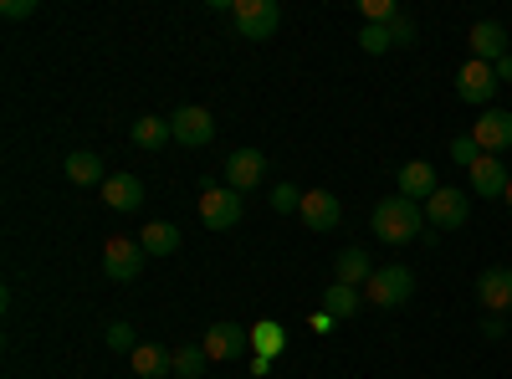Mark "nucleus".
<instances>
[{
  "label": "nucleus",
  "instance_id": "f257e3e1",
  "mask_svg": "<svg viewBox=\"0 0 512 379\" xmlns=\"http://www.w3.org/2000/svg\"><path fill=\"white\" fill-rule=\"evenodd\" d=\"M425 231V205L405 200V195H384L374 205V236L379 241H390V246H405Z\"/></svg>",
  "mask_w": 512,
  "mask_h": 379
},
{
  "label": "nucleus",
  "instance_id": "f03ea898",
  "mask_svg": "<svg viewBox=\"0 0 512 379\" xmlns=\"http://www.w3.org/2000/svg\"><path fill=\"white\" fill-rule=\"evenodd\" d=\"M364 298H369L374 308H400V303H410V298H415V272H410V267H374Z\"/></svg>",
  "mask_w": 512,
  "mask_h": 379
},
{
  "label": "nucleus",
  "instance_id": "7ed1b4c3",
  "mask_svg": "<svg viewBox=\"0 0 512 379\" xmlns=\"http://www.w3.org/2000/svg\"><path fill=\"white\" fill-rule=\"evenodd\" d=\"M231 16H236V36L241 41H267L282 26V6H277V0H236Z\"/></svg>",
  "mask_w": 512,
  "mask_h": 379
},
{
  "label": "nucleus",
  "instance_id": "20e7f679",
  "mask_svg": "<svg viewBox=\"0 0 512 379\" xmlns=\"http://www.w3.org/2000/svg\"><path fill=\"white\" fill-rule=\"evenodd\" d=\"M466 216H472V195L466 190L441 185L431 200H425V226L431 231H456V226H466Z\"/></svg>",
  "mask_w": 512,
  "mask_h": 379
},
{
  "label": "nucleus",
  "instance_id": "39448f33",
  "mask_svg": "<svg viewBox=\"0 0 512 379\" xmlns=\"http://www.w3.org/2000/svg\"><path fill=\"white\" fill-rule=\"evenodd\" d=\"M497 88H502V82H497V67L492 62H466L461 72H456V98L461 103H472V108H482L487 113V103L497 98Z\"/></svg>",
  "mask_w": 512,
  "mask_h": 379
},
{
  "label": "nucleus",
  "instance_id": "423d86ee",
  "mask_svg": "<svg viewBox=\"0 0 512 379\" xmlns=\"http://www.w3.org/2000/svg\"><path fill=\"white\" fill-rule=\"evenodd\" d=\"M169 129H175V144L205 149L210 139H216V118H210V108H200V103H185V108L169 113Z\"/></svg>",
  "mask_w": 512,
  "mask_h": 379
},
{
  "label": "nucleus",
  "instance_id": "0eeeda50",
  "mask_svg": "<svg viewBox=\"0 0 512 379\" xmlns=\"http://www.w3.org/2000/svg\"><path fill=\"white\" fill-rule=\"evenodd\" d=\"M200 221L210 231H231L241 221V195L231 185H205L200 190Z\"/></svg>",
  "mask_w": 512,
  "mask_h": 379
},
{
  "label": "nucleus",
  "instance_id": "6e6552de",
  "mask_svg": "<svg viewBox=\"0 0 512 379\" xmlns=\"http://www.w3.org/2000/svg\"><path fill=\"white\" fill-rule=\"evenodd\" d=\"M144 257H149V251H144L139 241L113 236V241L103 246V272H108L113 282H139V272H144Z\"/></svg>",
  "mask_w": 512,
  "mask_h": 379
},
{
  "label": "nucleus",
  "instance_id": "1a4fd4ad",
  "mask_svg": "<svg viewBox=\"0 0 512 379\" xmlns=\"http://www.w3.org/2000/svg\"><path fill=\"white\" fill-rule=\"evenodd\" d=\"M472 139H477V149L482 154H512V113L507 108H487L477 123H472Z\"/></svg>",
  "mask_w": 512,
  "mask_h": 379
},
{
  "label": "nucleus",
  "instance_id": "9d476101",
  "mask_svg": "<svg viewBox=\"0 0 512 379\" xmlns=\"http://www.w3.org/2000/svg\"><path fill=\"white\" fill-rule=\"evenodd\" d=\"M267 180V154L262 149H236L231 159H226V185L236 190V195H246L251 185H262Z\"/></svg>",
  "mask_w": 512,
  "mask_h": 379
},
{
  "label": "nucleus",
  "instance_id": "9b49d317",
  "mask_svg": "<svg viewBox=\"0 0 512 379\" xmlns=\"http://www.w3.org/2000/svg\"><path fill=\"white\" fill-rule=\"evenodd\" d=\"M297 216H303V226H308V231H333L338 221H344V205H338V195H333V190H308V195H303V210H297Z\"/></svg>",
  "mask_w": 512,
  "mask_h": 379
},
{
  "label": "nucleus",
  "instance_id": "f8f14e48",
  "mask_svg": "<svg viewBox=\"0 0 512 379\" xmlns=\"http://www.w3.org/2000/svg\"><path fill=\"white\" fill-rule=\"evenodd\" d=\"M477 303H482L492 318L512 308V267H487V272L477 277Z\"/></svg>",
  "mask_w": 512,
  "mask_h": 379
},
{
  "label": "nucleus",
  "instance_id": "ddd939ff",
  "mask_svg": "<svg viewBox=\"0 0 512 379\" xmlns=\"http://www.w3.org/2000/svg\"><path fill=\"white\" fill-rule=\"evenodd\" d=\"M466 175H472V195H482V200L507 195V185H512V170H507V164H502L497 154H482Z\"/></svg>",
  "mask_w": 512,
  "mask_h": 379
},
{
  "label": "nucleus",
  "instance_id": "4468645a",
  "mask_svg": "<svg viewBox=\"0 0 512 379\" xmlns=\"http://www.w3.org/2000/svg\"><path fill=\"white\" fill-rule=\"evenodd\" d=\"M246 344H251V339H246L236 323H210V328H205V354L221 359V364H236V359L246 354Z\"/></svg>",
  "mask_w": 512,
  "mask_h": 379
},
{
  "label": "nucleus",
  "instance_id": "2eb2a0df",
  "mask_svg": "<svg viewBox=\"0 0 512 379\" xmlns=\"http://www.w3.org/2000/svg\"><path fill=\"white\" fill-rule=\"evenodd\" d=\"M441 190V180H436V164H425V159H410V164H400V195L405 200H415V205H425Z\"/></svg>",
  "mask_w": 512,
  "mask_h": 379
},
{
  "label": "nucleus",
  "instance_id": "dca6fc26",
  "mask_svg": "<svg viewBox=\"0 0 512 379\" xmlns=\"http://www.w3.org/2000/svg\"><path fill=\"white\" fill-rule=\"evenodd\" d=\"M466 41H472V57H477V62H492V67L512 52V47H507V26H502V21H477Z\"/></svg>",
  "mask_w": 512,
  "mask_h": 379
},
{
  "label": "nucleus",
  "instance_id": "f3484780",
  "mask_svg": "<svg viewBox=\"0 0 512 379\" xmlns=\"http://www.w3.org/2000/svg\"><path fill=\"white\" fill-rule=\"evenodd\" d=\"M103 205L123 210V216H128V210H139L144 205V180L139 175H108L103 180Z\"/></svg>",
  "mask_w": 512,
  "mask_h": 379
},
{
  "label": "nucleus",
  "instance_id": "a211bd4d",
  "mask_svg": "<svg viewBox=\"0 0 512 379\" xmlns=\"http://www.w3.org/2000/svg\"><path fill=\"white\" fill-rule=\"evenodd\" d=\"M369 277H374V262H369V251H364V246L338 251V262H333V282H344V287H369Z\"/></svg>",
  "mask_w": 512,
  "mask_h": 379
},
{
  "label": "nucleus",
  "instance_id": "6ab92c4d",
  "mask_svg": "<svg viewBox=\"0 0 512 379\" xmlns=\"http://www.w3.org/2000/svg\"><path fill=\"white\" fill-rule=\"evenodd\" d=\"M128 359H134V374H139V379H164V374H175V354L159 349V344H139Z\"/></svg>",
  "mask_w": 512,
  "mask_h": 379
},
{
  "label": "nucleus",
  "instance_id": "aec40b11",
  "mask_svg": "<svg viewBox=\"0 0 512 379\" xmlns=\"http://www.w3.org/2000/svg\"><path fill=\"white\" fill-rule=\"evenodd\" d=\"M139 246L149 251V257H175V251H180V226H169V221H149V226H144V236H139Z\"/></svg>",
  "mask_w": 512,
  "mask_h": 379
},
{
  "label": "nucleus",
  "instance_id": "412c9836",
  "mask_svg": "<svg viewBox=\"0 0 512 379\" xmlns=\"http://www.w3.org/2000/svg\"><path fill=\"white\" fill-rule=\"evenodd\" d=\"M67 180H72V185H98V190H103V180H108V175H103V159H98L93 149L67 154Z\"/></svg>",
  "mask_w": 512,
  "mask_h": 379
},
{
  "label": "nucleus",
  "instance_id": "4be33fe9",
  "mask_svg": "<svg viewBox=\"0 0 512 379\" xmlns=\"http://www.w3.org/2000/svg\"><path fill=\"white\" fill-rule=\"evenodd\" d=\"M128 139H134L139 149H154V154H159L169 139H175V129H169V118H154V113H149V118H139L134 129H128Z\"/></svg>",
  "mask_w": 512,
  "mask_h": 379
},
{
  "label": "nucleus",
  "instance_id": "5701e85b",
  "mask_svg": "<svg viewBox=\"0 0 512 379\" xmlns=\"http://www.w3.org/2000/svg\"><path fill=\"white\" fill-rule=\"evenodd\" d=\"M323 313H328L333 323H344V318H354V313H359V287H344V282H333V287H323Z\"/></svg>",
  "mask_w": 512,
  "mask_h": 379
},
{
  "label": "nucleus",
  "instance_id": "b1692460",
  "mask_svg": "<svg viewBox=\"0 0 512 379\" xmlns=\"http://www.w3.org/2000/svg\"><path fill=\"white\" fill-rule=\"evenodd\" d=\"M205 364H210L205 344H185V349H175V374H180V379H200Z\"/></svg>",
  "mask_w": 512,
  "mask_h": 379
},
{
  "label": "nucleus",
  "instance_id": "393cba45",
  "mask_svg": "<svg viewBox=\"0 0 512 379\" xmlns=\"http://www.w3.org/2000/svg\"><path fill=\"white\" fill-rule=\"evenodd\" d=\"M282 344H287V339H282L277 323H256V328H251V349H256V354L272 359V354H282Z\"/></svg>",
  "mask_w": 512,
  "mask_h": 379
},
{
  "label": "nucleus",
  "instance_id": "a878e982",
  "mask_svg": "<svg viewBox=\"0 0 512 379\" xmlns=\"http://www.w3.org/2000/svg\"><path fill=\"white\" fill-rule=\"evenodd\" d=\"M272 210H277V216H297V210H303V190L287 185V180H277V190H272Z\"/></svg>",
  "mask_w": 512,
  "mask_h": 379
},
{
  "label": "nucleus",
  "instance_id": "bb28decb",
  "mask_svg": "<svg viewBox=\"0 0 512 379\" xmlns=\"http://www.w3.org/2000/svg\"><path fill=\"white\" fill-rule=\"evenodd\" d=\"M359 11H364V26H390L400 16L395 0H359Z\"/></svg>",
  "mask_w": 512,
  "mask_h": 379
},
{
  "label": "nucleus",
  "instance_id": "cd10ccee",
  "mask_svg": "<svg viewBox=\"0 0 512 379\" xmlns=\"http://www.w3.org/2000/svg\"><path fill=\"white\" fill-rule=\"evenodd\" d=\"M359 47H364L369 57H384V52L395 47V41H390V26H359Z\"/></svg>",
  "mask_w": 512,
  "mask_h": 379
},
{
  "label": "nucleus",
  "instance_id": "c85d7f7f",
  "mask_svg": "<svg viewBox=\"0 0 512 379\" xmlns=\"http://www.w3.org/2000/svg\"><path fill=\"white\" fill-rule=\"evenodd\" d=\"M108 349H113V354H134V349H139V333L128 328V323H113V328H108Z\"/></svg>",
  "mask_w": 512,
  "mask_h": 379
},
{
  "label": "nucleus",
  "instance_id": "c756f323",
  "mask_svg": "<svg viewBox=\"0 0 512 379\" xmlns=\"http://www.w3.org/2000/svg\"><path fill=\"white\" fill-rule=\"evenodd\" d=\"M451 159H456V164H466V170H472V164L482 159L477 139H472V134H456V139H451Z\"/></svg>",
  "mask_w": 512,
  "mask_h": 379
},
{
  "label": "nucleus",
  "instance_id": "7c9ffc66",
  "mask_svg": "<svg viewBox=\"0 0 512 379\" xmlns=\"http://www.w3.org/2000/svg\"><path fill=\"white\" fill-rule=\"evenodd\" d=\"M390 41H395V47H415V21H410L405 11L390 21Z\"/></svg>",
  "mask_w": 512,
  "mask_h": 379
},
{
  "label": "nucleus",
  "instance_id": "2f4dec72",
  "mask_svg": "<svg viewBox=\"0 0 512 379\" xmlns=\"http://www.w3.org/2000/svg\"><path fill=\"white\" fill-rule=\"evenodd\" d=\"M0 16H6V21H26V16H36V0H6Z\"/></svg>",
  "mask_w": 512,
  "mask_h": 379
},
{
  "label": "nucleus",
  "instance_id": "473e14b6",
  "mask_svg": "<svg viewBox=\"0 0 512 379\" xmlns=\"http://www.w3.org/2000/svg\"><path fill=\"white\" fill-rule=\"evenodd\" d=\"M482 333H487L492 344H502V339H507V323H502V318H487V323H482Z\"/></svg>",
  "mask_w": 512,
  "mask_h": 379
},
{
  "label": "nucleus",
  "instance_id": "72a5a7b5",
  "mask_svg": "<svg viewBox=\"0 0 512 379\" xmlns=\"http://www.w3.org/2000/svg\"><path fill=\"white\" fill-rule=\"evenodd\" d=\"M497 82H512V52H507V57L497 62Z\"/></svg>",
  "mask_w": 512,
  "mask_h": 379
},
{
  "label": "nucleus",
  "instance_id": "f704fd0d",
  "mask_svg": "<svg viewBox=\"0 0 512 379\" xmlns=\"http://www.w3.org/2000/svg\"><path fill=\"white\" fill-rule=\"evenodd\" d=\"M502 200H507V210H512V185H507V195H502Z\"/></svg>",
  "mask_w": 512,
  "mask_h": 379
}]
</instances>
